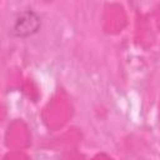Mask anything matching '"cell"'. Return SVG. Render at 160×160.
<instances>
[{"label": "cell", "instance_id": "obj_1", "mask_svg": "<svg viewBox=\"0 0 160 160\" xmlns=\"http://www.w3.org/2000/svg\"><path fill=\"white\" fill-rule=\"evenodd\" d=\"M40 26V19L39 16L32 11H24L19 14V16L15 19L12 32L16 36L25 38L29 35H32L38 31Z\"/></svg>", "mask_w": 160, "mask_h": 160}]
</instances>
